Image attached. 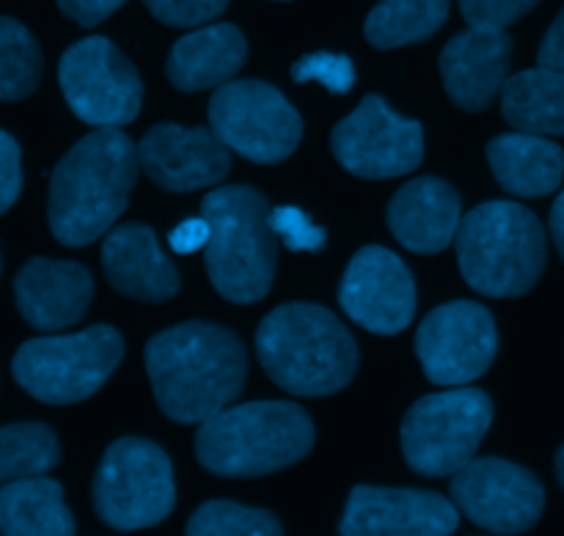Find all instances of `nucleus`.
<instances>
[{
    "label": "nucleus",
    "instance_id": "7",
    "mask_svg": "<svg viewBox=\"0 0 564 536\" xmlns=\"http://www.w3.org/2000/svg\"><path fill=\"white\" fill-rule=\"evenodd\" d=\"M124 355V339L110 325L80 333L39 336L11 361L17 385L44 405H75L97 394Z\"/></svg>",
    "mask_w": 564,
    "mask_h": 536
},
{
    "label": "nucleus",
    "instance_id": "13",
    "mask_svg": "<svg viewBox=\"0 0 564 536\" xmlns=\"http://www.w3.org/2000/svg\"><path fill=\"white\" fill-rule=\"evenodd\" d=\"M499 350L494 314L471 300L438 306L422 319L416 355L430 383L463 389L488 372Z\"/></svg>",
    "mask_w": 564,
    "mask_h": 536
},
{
    "label": "nucleus",
    "instance_id": "32",
    "mask_svg": "<svg viewBox=\"0 0 564 536\" xmlns=\"http://www.w3.org/2000/svg\"><path fill=\"white\" fill-rule=\"evenodd\" d=\"M270 229L290 251H319L325 245V229L312 223L297 207L270 209Z\"/></svg>",
    "mask_w": 564,
    "mask_h": 536
},
{
    "label": "nucleus",
    "instance_id": "35",
    "mask_svg": "<svg viewBox=\"0 0 564 536\" xmlns=\"http://www.w3.org/2000/svg\"><path fill=\"white\" fill-rule=\"evenodd\" d=\"M124 0H58V9L69 20L83 28H97L99 22L108 20Z\"/></svg>",
    "mask_w": 564,
    "mask_h": 536
},
{
    "label": "nucleus",
    "instance_id": "19",
    "mask_svg": "<svg viewBox=\"0 0 564 536\" xmlns=\"http://www.w3.org/2000/svg\"><path fill=\"white\" fill-rule=\"evenodd\" d=\"M14 297L31 328L64 330L86 317L94 281L83 264L39 256L17 273Z\"/></svg>",
    "mask_w": 564,
    "mask_h": 536
},
{
    "label": "nucleus",
    "instance_id": "5",
    "mask_svg": "<svg viewBox=\"0 0 564 536\" xmlns=\"http://www.w3.org/2000/svg\"><path fill=\"white\" fill-rule=\"evenodd\" d=\"M202 218L209 223L204 264L215 289L240 306L262 300L279 256L268 198L248 185L218 187L202 201Z\"/></svg>",
    "mask_w": 564,
    "mask_h": 536
},
{
    "label": "nucleus",
    "instance_id": "33",
    "mask_svg": "<svg viewBox=\"0 0 564 536\" xmlns=\"http://www.w3.org/2000/svg\"><path fill=\"white\" fill-rule=\"evenodd\" d=\"M152 17L171 28H198L226 11L229 0H143Z\"/></svg>",
    "mask_w": 564,
    "mask_h": 536
},
{
    "label": "nucleus",
    "instance_id": "28",
    "mask_svg": "<svg viewBox=\"0 0 564 536\" xmlns=\"http://www.w3.org/2000/svg\"><path fill=\"white\" fill-rule=\"evenodd\" d=\"M42 50L33 33L11 17H0V99L20 102L42 80Z\"/></svg>",
    "mask_w": 564,
    "mask_h": 536
},
{
    "label": "nucleus",
    "instance_id": "24",
    "mask_svg": "<svg viewBox=\"0 0 564 536\" xmlns=\"http://www.w3.org/2000/svg\"><path fill=\"white\" fill-rule=\"evenodd\" d=\"M0 536H75V517L64 490L47 477L0 488Z\"/></svg>",
    "mask_w": 564,
    "mask_h": 536
},
{
    "label": "nucleus",
    "instance_id": "14",
    "mask_svg": "<svg viewBox=\"0 0 564 536\" xmlns=\"http://www.w3.org/2000/svg\"><path fill=\"white\" fill-rule=\"evenodd\" d=\"M452 504L479 528L516 536L538 526L545 493L540 479L499 457L471 460L452 477Z\"/></svg>",
    "mask_w": 564,
    "mask_h": 536
},
{
    "label": "nucleus",
    "instance_id": "6",
    "mask_svg": "<svg viewBox=\"0 0 564 536\" xmlns=\"http://www.w3.org/2000/svg\"><path fill=\"white\" fill-rule=\"evenodd\" d=\"M457 262L468 286L488 297L527 295L545 267V231L516 201H488L460 220Z\"/></svg>",
    "mask_w": 564,
    "mask_h": 536
},
{
    "label": "nucleus",
    "instance_id": "9",
    "mask_svg": "<svg viewBox=\"0 0 564 536\" xmlns=\"http://www.w3.org/2000/svg\"><path fill=\"white\" fill-rule=\"evenodd\" d=\"M494 422L488 394L452 389L419 400L402 422V455L419 477H455L468 466Z\"/></svg>",
    "mask_w": 564,
    "mask_h": 536
},
{
    "label": "nucleus",
    "instance_id": "27",
    "mask_svg": "<svg viewBox=\"0 0 564 536\" xmlns=\"http://www.w3.org/2000/svg\"><path fill=\"white\" fill-rule=\"evenodd\" d=\"M61 460L58 438L50 427L36 422H20L0 427V482L44 477Z\"/></svg>",
    "mask_w": 564,
    "mask_h": 536
},
{
    "label": "nucleus",
    "instance_id": "31",
    "mask_svg": "<svg viewBox=\"0 0 564 536\" xmlns=\"http://www.w3.org/2000/svg\"><path fill=\"white\" fill-rule=\"evenodd\" d=\"M538 3L540 0H460V11L471 31L505 33Z\"/></svg>",
    "mask_w": 564,
    "mask_h": 536
},
{
    "label": "nucleus",
    "instance_id": "8",
    "mask_svg": "<svg viewBox=\"0 0 564 536\" xmlns=\"http://www.w3.org/2000/svg\"><path fill=\"white\" fill-rule=\"evenodd\" d=\"M176 484L169 455L143 438L108 446L94 477V510L116 532H138L174 512Z\"/></svg>",
    "mask_w": 564,
    "mask_h": 536
},
{
    "label": "nucleus",
    "instance_id": "4",
    "mask_svg": "<svg viewBox=\"0 0 564 536\" xmlns=\"http://www.w3.org/2000/svg\"><path fill=\"white\" fill-rule=\"evenodd\" d=\"M314 424L292 402H248L202 424L196 457L209 473L253 479L284 471L312 451Z\"/></svg>",
    "mask_w": 564,
    "mask_h": 536
},
{
    "label": "nucleus",
    "instance_id": "11",
    "mask_svg": "<svg viewBox=\"0 0 564 536\" xmlns=\"http://www.w3.org/2000/svg\"><path fill=\"white\" fill-rule=\"evenodd\" d=\"M58 83L72 113L97 130H121L141 113V77L105 36L72 44L61 55Z\"/></svg>",
    "mask_w": 564,
    "mask_h": 536
},
{
    "label": "nucleus",
    "instance_id": "29",
    "mask_svg": "<svg viewBox=\"0 0 564 536\" xmlns=\"http://www.w3.org/2000/svg\"><path fill=\"white\" fill-rule=\"evenodd\" d=\"M185 536H284L275 515L235 501H207L187 521Z\"/></svg>",
    "mask_w": 564,
    "mask_h": 536
},
{
    "label": "nucleus",
    "instance_id": "12",
    "mask_svg": "<svg viewBox=\"0 0 564 536\" xmlns=\"http://www.w3.org/2000/svg\"><path fill=\"white\" fill-rule=\"evenodd\" d=\"M330 149L339 165L361 179H391L416 171L424 157L422 124L402 119L383 97L369 94L334 127Z\"/></svg>",
    "mask_w": 564,
    "mask_h": 536
},
{
    "label": "nucleus",
    "instance_id": "39",
    "mask_svg": "<svg viewBox=\"0 0 564 536\" xmlns=\"http://www.w3.org/2000/svg\"><path fill=\"white\" fill-rule=\"evenodd\" d=\"M556 477H560V484L564 488V446L560 449V455H556Z\"/></svg>",
    "mask_w": 564,
    "mask_h": 536
},
{
    "label": "nucleus",
    "instance_id": "21",
    "mask_svg": "<svg viewBox=\"0 0 564 536\" xmlns=\"http://www.w3.org/2000/svg\"><path fill=\"white\" fill-rule=\"evenodd\" d=\"M460 196L435 176H422L397 190L389 204V229L408 251L441 253L460 229Z\"/></svg>",
    "mask_w": 564,
    "mask_h": 536
},
{
    "label": "nucleus",
    "instance_id": "15",
    "mask_svg": "<svg viewBox=\"0 0 564 536\" xmlns=\"http://www.w3.org/2000/svg\"><path fill=\"white\" fill-rule=\"evenodd\" d=\"M339 303L347 317L364 330L394 336L413 322L416 284L400 256L380 245H369L352 256L341 278Z\"/></svg>",
    "mask_w": 564,
    "mask_h": 536
},
{
    "label": "nucleus",
    "instance_id": "3",
    "mask_svg": "<svg viewBox=\"0 0 564 536\" xmlns=\"http://www.w3.org/2000/svg\"><path fill=\"white\" fill-rule=\"evenodd\" d=\"M257 355L268 378L292 396H330L358 369L350 330L314 303L279 306L257 330Z\"/></svg>",
    "mask_w": 564,
    "mask_h": 536
},
{
    "label": "nucleus",
    "instance_id": "16",
    "mask_svg": "<svg viewBox=\"0 0 564 536\" xmlns=\"http://www.w3.org/2000/svg\"><path fill=\"white\" fill-rule=\"evenodd\" d=\"M460 512L430 490L369 488L361 484L347 499L341 536H452Z\"/></svg>",
    "mask_w": 564,
    "mask_h": 536
},
{
    "label": "nucleus",
    "instance_id": "23",
    "mask_svg": "<svg viewBox=\"0 0 564 536\" xmlns=\"http://www.w3.org/2000/svg\"><path fill=\"white\" fill-rule=\"evenodd\" d=\"M488 163L496 182L518 198L551 196L562 185L564 152L554 141L510 132L488 143Z\"/></svg>",
    "mask_w": 564,
    "mask_h": 536
},
{
    "label": "nucleus",
    "instance_id": "37",
    "mask_svg": "<svg viewBox=\"0 0 564 536\" xmlns=\"http://www.w3.org/2000/svg\"><path fill=\"white\" fill-rule=\"evenodd\" d=\"M538 64L543 69L560 72L564 75V9L560 11L554 22H551L549 33L543 36V44H540L538 53Z\"/></svg>",
    "mask_w": 564,
    "mask_h": 536
},
{
    "label": "nucleus",
    "instance_id": "30",
    "mask_svg": "<svg viewBox=\"0 0 564 536\" xmlns=\"http://www.w3.org/2000/svg\"><path fill=\"white\" fill-rule=\"evenodd\" d=\"M295 83H319L334 94H347L356 86V66L341 53H312L292 66Z\"/></svg>",
    "mask_w": 564,
    "mask_h": 536
},
{
    "label": "nucleus",
    "instance_id": "18",
    "mask_svg": "<svg viewBox=\"0 0 564 536\" xmlns=\"http://www.w3.org/2000/svg\"><path fill=\"white\" fill-rule=\"evenodd\" d=\"M512 39L510 33L460 31L441 50V77L452 102L463 110L490 108L510 80Z\"/></svg>",
    "mask_w": 564,
    "mask_h": 536
},
{
    "label": "nucleus",
    "instance_id": "34",
    "mask_svg": "<svg viewBox=\"0 0 564 536\" xmlns=\"http://www.w3.org/2000/svg\"><path fill=\"white\" fill-rule=\"evenodd\" d=\"M22 190L20 143L0 130V215L9 212Z\"/></svg>",
    "mask_w": 564,
    "mask_h": 536
},
{
    "label": "nucleus",
    "instance_id": "10",
    "mask_svg": "<svg viewBox=\"0 0 564 536\" xmlns=\"http://www.w3.org/2000/svg\"><path fill=\"white\" fill-rule=\"evenodd\" d=\"M209 130L229 152L259 165L290 157L303 135L301 113L275 86L231 80L209 99Z\"/></svg>",
    "mask_w": 564,
    "mask_h": 536
},
{
    "label": "nucleus",
    "instance_id": "2",
    "mask_svg": "<svg viewBox=\"0 0 564 536\" xmlns=\"http://www.w3.org/2000/svg\"><path fill=\"white\" fill-rule=\"evenodd\" d=\"M138 171V146L121 130L80 138L50 176L47 220L55 240L69 248L99 240L124 212Z\"/></svg>",
    "mask_w": 564,
    "mask_h": 536
},
{
    "label": "nucleus",
    "instance_id": "20",
    "mask_svg": "<svg viewBox=\"0 0 564 536\" xmlns=\"http://www.w3.org/2000/svg\"><path fill=\"white\" fill-rule=\"evenodd\" d=\"M102 267L110 286L141 303H165L180 292V275L149 226L130 223L102 242Z\"/></svg>",
    "mask_w": 564,
    "mask_h": 536
},
{
    "label": "nucleus",
    "instance_id": "25",
    "mask_svg": "<svg viewBox=\"0 0 564 536\" xmlns=\"http://www.w3.org/2000/svg\"><path fill=\"white\" fill-rule=\"evenodd\" d=\"M501 113L527 135H564V75L543 66L512 75L501 88Z\"/></svg>",
    "mask_w": 564,
    "mask_h": 536
},
{
    "label": "nucleus",
    "instance_id": "26",
    "mask_svg": "<svg viewBox=\"0 0 564 536\" xmlns=\"http://www.w3.org/2000/svg\"><path fill=\"white\" fill-rule=\"evenodd\" d=\"M449 17V0H380L364 22L367 42L378 50L405 47L433 36Z\"/></svg>",
    "mask_w": 564,
    "mask_h": 536
},
{
    "label": "nucleus",
    "instance_id": "22",
    "mask_svg": "<svg viewBox=\"0 0 564 536\" xmlns=\"http://www.w3.org/2000/svg\"><path fill=\"white\" fill-rule=\"evenodd\" d=\"M248 58L240 28L229 22L196 28L171 47L165 75L180 91H207L231 83Z\"/></svg>",
    "mask_w": 564,
    "mask_h": 536
},
{
    "label": "nucleus",
    "instance_id": "36",
    "mask_svg": "<svg viewBox=\"0 0 564 536\" xmlns=\"http://www.w3.org/2000/svg\"><path fill=\"white\" fill-rule=\"evenodd\" d=\"M209 242V223L204 218H187L176 226L169 234V245L174 248V253L182 256H191V253L204 251Z\"/></svg>",
    "mask_w": 564,
    "mask_h": 536
},
{
    "label": "nucleus",
    "instance_id": "38",
    "mask_svg": "<svg viewBox=\"0 0 564 536\" xmlns=\"http://www.w3.org/2000/svg\"><path fill=\"white\" fill-rule=\"evenodd\" d=\"M551 237H554L556 248H560V253L564 259V190L554 201V209H551Z\"/></svg>",
    "mask_w": 564,
    "mask_h": 536
},
{
    "label": "nucleus",
    "instance_id": "1",
    "mask_svg": "<svg viewBox=\"0 0 564 536\" xmlns=\"http://www.w3.org/2000/svg\"><path fill=\"white\" fill-rule=\"evenodd\" d=\"M147 372L160 411L180 424H204L240 396L248 355L231 330L182 322L147 344Z\"/></svg>",
    "mask_w": 564,
    "mask_h": 536
},
{
    "label": "nucleus",
    "instance_id": "17",
    "mask_svg": "<svg viewBox=\"0 0 564 536\" xmlns=\"http://www.w3.org/2000/svg\"><path fill=\"white\" fill-rule=\"evenodd\" d=\"M138 163L163 190L193 193L226 179L231 154L213 130L158 124L138 143Z\"/></svg>",
    "mask_w": 564,
    "mask_h": 536
}]
</instances>
